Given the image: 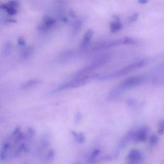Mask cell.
I'll return each mask as SVG.
<instances>
[{
	"label": "cell",
	"instance_id": "cell-9",
	"mask_svg": "<svg viewBox=\"0 0 164 164\" xmlns=\"http://www.w3.org/2000/svg\"><path fill=\"white\" fill-rule=\"evenodd\" d=\"M92 35H93V31L92 30H88V31H87L84 38V40H82L81 46H83V47L86 46L90 42V40H91Z\"/></svg>",
	"mask_w": 164,
	"mask_h": 164
},
{
	"label": "cell",
	"instance_id": "cell-15",
	"mask_svg": "<svg viewBox=\"0 0 164 164\" xmlns=\"http://www.w3.org/2000/svg\"><path fill=\"white\" fill-rule=\"evenodd\" d=\"M120 27H121V26H120V24L119 23H117V22L114 23L112 24L111 30L112 31H116L120 29Z\"/></svg>",
	"mask_w": 164,
	"mask_h": 164
},
{
	"label": "cell",
	"instance_id": "cell-12",
	"mask_svg": "<svg viewBox=\"0 0 164 164\" xmlns=\"http://www.w3.org/2000/svg\"><path fill=\"white\" fill-rule=\"evenodd\" d=\"M55 152L54 150H50L48 152L47 154V156L45 159V163L46 164H50L55 158Z\"/></svg>",
	"mask_w": 164,
	"mask_h": 164
},
{
	"label": "cell",
	"instance_id": "cell-16",
	"mask_svg": "<svg viewBox=\"0 0 164 164\" xmlns=\"http://www.w3.org/2000/svg\"><path fill=\"white\" fill-rule=\"evenodd\" d=\"M10 46H5V50H4V53L5 52H8V53H9L10 51Z\"/></svg>",
	"mask_w": 164,
	"mask_h": 164
},
{
	"label": "cell",
	"instance_id": "cell-17",
	"mask_svg": "<svg viewBox=\"0 0 164 164\" xmlns=\"http://www.w3.org/2000/svg\"><path fill=\"white\" fill-rule=\"evenodd\" d=\"M18 44L19 45H21V46L24 44V40L22 38H21V39H19V40H18Z\"/></svg>",
	"mask_w": 164,
	"mask_h": 164
},
{
	"label": "cell",
	"instance_id": "cell-1",
	"mask_svg": "<svg viewBox=\"0 0 164 164\" xmlns=\"http://www.w3.org/2000/svg\"><path fill=\"white\" fill-rule=\"evenodd\" d=\"M146 63V62L145 60H141V61L135 62L133 64H132L128 65V66H126L125 68H122L121 69H120L119 71H118L117 72H115L113 73L110 74V75H109L101 76L99 79L102 80H110V79H115V78L121 77L122 76L126 75V74H128V73H129V72H132L135 70H137L138 69H140V68H142L143 66H144Z\"/></svg>",
	"mask_w": 164,
	"mask_h": 164
},
{
	"label": "cell",
	"instance_id": "cell-6",
	"mask_svg": "<svg viewBox=\"0 0 164 164\" xmlns=\"http://www.w3.org/2000/svg\"><path fill=\"white\" fill-rule=\"evenodd\" d=\"M100 150H95L92 151L91 154L89 156V157L87 160L88 164H95L97 163V161H100Z\"/></svg>",
	"mask_w": 164,
	"mask_h": 164
},
{
	"label": "cell",
	"instance_id": "cell-10",
	"mask_svg": "<svg viewBox=\"0 0 164 164\" xmlns=\"http://www.w3.org/2000/svg\"><path fill=\"white\" fill-rule=\"evenodd\" d=\"M33 53H34V50L32 47H28L25 49L24 51H23L21 53V57L23 59H28V58L32 55Z\"/></svg>",
	"mask_w": 164,
	"mask_h": 164
},
{
	"label": "cell",
	"instance_id": "cell-8",
	"mask_svg": "<svg viewBox=\"0 0 164 164\" xmlns=\"http://www.w3.org/2000/svg\"><path fill=\"white\" fill-rule=\"evenodd\" d=\"M72 134L76 142L78 144H84L85 142V136L83 133L72 132Z\"/></svg>",
	"mask_w": 164,
	"mask_h": 164
},
{
	"label": "cell",
	"instance_id": "cell-13",
	"mask_svg": "<svg viewBox=\"0 0 164 164\" xmlns=\"http://www.w3.org/2000/svg\"><path fill=\"white\" fill-rule=\"evenodd\" d=\"M159 142V139H158V137L157 135H152L150 137V145L153 147H154L157 146Z\"/></svg>",
	"mask_w": 164,
	"mask_h": 164
},
{
	"label": "cell",
	"instance_id": "cell-3",
	"mask_svg": "<svg viewBox=\"0 0 164 164\" xmlns=\"http://www.w3.org/2000/svg\"><path fill=\"white\" fill-rule=\"evenodd\" d=\"M145 81V77L143 76H135L130 77L123 81L118 86L122 91H125L126 89H129L142 84Z\"/></svg>",
	"mask_w": 164,
	"mask_h": 164
},
{
	"label": "cell",
	"instance_id": "cell-4",
	"mask_svg": "<svg viewBox=\"0 0 164 164\" xmlns=\"http://www.w3.org/2000/svg\"><path fill=\"white\" fill-rule=\"evenodd\" d=\"M142 153L137 149L131 150L128 154L126 161L128 164H139L142 160Z\"/></svg>",
	"mask_w": 164,
	"mask_h": 164
},
{
	"label": "cell",
	"instance_id": "cell-7",
	"mask_svg": "<svg viewBox=\"0 0 164 164\" xmlns=\"http://www.w3.org/2000/svg\"><path fill=\"white\" fill-rule=\"evenodd\" d=\"M39 84H40V81L37 79H33V80H30L27 81H26L23 85L22 88L23 89H29L34 87H35L38 85Z\"/></svg>",
	"mask_w": 164,
	"mask_h": 164
},
{
	"label": "cell",
	"instance_id": "cell-11",
	"mask_svg": "<svg viewBox=\"0 0 164 164\" xmlns=\"http://www.w3.org/2000/svg\"><path fill=\"white\" fill-rule=\"evenodd\" d=\"M9 147H10V144L9 143H6L3 145L1 153H0V158H1L2 160H4L6 158L7 151H9Z\"/></svg>",
	"mask_w": 164,
	"mask_h": 164
},
{
	"label": "cell",
	"instance_id": "cell-19",
	"mask_svg": "<svg viewBox=\"0 0 164 164\" xmlns=\"http://www.w3.org/2000/svg\"><path fill=\"white\" fill-rule=\"evenodd\" d=\"M25 164H27V163H25Z\"/></svg>",
	"mask_w": 164,
	"mask_h": 164
},
{
	"label": "cell",
	"instance_id": "cell-5",
	"mask_svg": "<svg viewBox=\"0 0 164 164\" xmlns=\"http://www.w3.org/2000/svg\"><path fill=\"white\" fill-rule=\"evenodd\" d=\"M148 135V129L147 127H142L137 130H134L133 141L136 142H145L147 138Z\"/></svg>",
	"mask_w": 164,
	"mask_h": 164
},
{
	"label": "cell",
	"instance_id": "cell-18",
	"mask_svg": "<svg viewBox=\"0 0 164 164\" xmlns=\"http://www.w3.org/2000/svg\"><path fill=\"white\" fill-rule=\"evenodd\" d=\"M76 164H81V163H76Z\"/></svg>",
	"mask_w": 164,
	"mask_h": 164
},
{
	"label": "cell",
	"instance_id": "cell-14",
	"mask_svg": "<svg viewBox=\"0 0 164 164\" xmlns=\"http://www.w3.org/2000/svg\"><path fill=\"white\" fill-rule=\"evenodd\" d=\"M157 130L159 135H162L164 133V122L163 120H161L158 122L157 126Z\"/></svg>",
	"mask_w": 164,
	"mask_h": 164
},
{
	"label": "cell",
	"instance_id": "cell-2",
	"mask_svg": "<svg viewBox=\"0 0 164 164\" xmlns=\"http://www.w3.org/2000/svg\"><path fill=\"white\" fill-rule=\"evenodd\" d=\"M96 76L94 75H84L77 76L75 80H71L66 84H64L61 85L60 87L57 88L56 90V91H61L65 89H69V88H75L77 87H80L81 86H84L85 84H88L90 81H91L92 79L96 78Z\"/></svg>",
	"mask_w": 164,
	"mask_h": 164
}]
</instances>
